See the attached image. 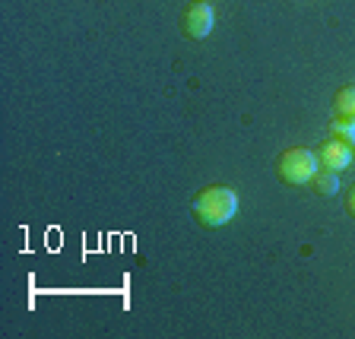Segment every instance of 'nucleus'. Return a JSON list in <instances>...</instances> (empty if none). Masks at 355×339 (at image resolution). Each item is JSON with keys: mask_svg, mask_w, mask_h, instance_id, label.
I'll return each instance as SVG.
<instances>
[{"mask_svg": "<svg viewBox=\"0 0 355 339\" xmlns=\"http://www.w3.org/2000/svg\"><path fill=\"white\" fill-rule=\"evenodd\" d=\"M238 213V193L225 184H213L193 197V216L203 229H222Z\"/></svg>", "mask_w": 355, "mask_h": 339, "instance_id": "1", "label": "nucleus"}, {"mask_svg": "<svg viewBox=\"0 0 355 339\" xmlns=\"http://www.w3.org/2000/svg\"><path fill=\"white\" fill-rule=\"evenodd\" d=\"M318 155L311 153V149H286V153L279 155V165H276V171H279V177L286 181V184H311L314 181V175H318Z\"/></svg>", "mask_w": 355, "mask_h": 339, "instance_id": "2", "label": "nucleus"}, {"mask_svg": "<svg viewBox=\"0 0 355 339\" xmlns=\"http://www.w3.org/2000/svg\"><path fill=\"white\" fill-rule=\"evenodd\" d=\"M216 26V13L209 3H191V7L184 10V19H181V29H184V35L191 38H207L209 32H213Z\"/></svg>", "mask_w": 355, "mask_h": 339, "instance_id": "3", "label": "nucleus"}, {"mask_svg": "<svg viewBox=\"0 0 355 339\" xmlns=\"http://www.w3.org/2000/svg\"><path fill=\"white\" fill-rule=\"evenodd\" d=\"M318 162L324 165L327 171H336V175H340V171H346L349 165H352V146L336 137V140L324 143V146L318 149Z\"/></svg>", "mask_w": 355, "mask_h": 339, "instance_id": "4", "label": "nucleus"}, {"mask_svg": "<svg viewBox=\"0 0 355 339\" xmlns=\"http://www.w3.org/2000/svg\"><path fill=\"white\" fill-rule=\"evenodd\" d=\"M311 187L320 193V197H333V193L340 191V177H336V171H318L314 175V181H311Z\"/></svg>", "mask_w": 355, "mask_h": 339, "instance_id": "5", "label": "nucleus"}, {"mask_svg": "<svg viewBox=\"0 0 355 339\" xmlns=\"http://www.w3.org/2000/svg\"><path fill=\"white\" fill-rule=\"evenodd\" d=\"M333 105H336V114L340 118H355V86H346L333 96Z\"/></svg>", "mask_w": 355, "mask_h": 339, "instance_id": "6", "label": "nucleus"}, {"mask_svg": "<svg viewBox=\"0 0 355 339\" xmlns=\"http://www.w3.org/2000/svg\"><path fill=\"white\" fill-rule=\"evenodd\" d=\"M330 130L340 137V140H346L349 146H355V118H336L330 124Z\"/></svg>", "mask_w": 355, "mask_h": 339, "instance_id": "7", "label": "nucleus"}, {"mask_svg": "<svg viewBox=\"0 0 355 339\" xmlns=\"http://www.w3.org/2000/svg\"><path fill=\"white\" fill-rule=\"evenodd\" d=\"M346 209H349V216H355V187L349 191V197H346Z\"/></svg>", "mask_w": 355, "mask_h": 339, "instance_id": "8", "label": "nucleus"}, {"mask_svg": "<svg viewBox=\"0 0 355 339\" xmlns=\"http://www.w3.org/2000/svg\"><path fill=\"white\" fill-rule=\"evenodd\" d=\"M193 3H209V0H193Z\"/></svg>", "mask_w": 355, "mask_h": 339, "instance_id": "9", "label": "nucleus"}]
</instances>
